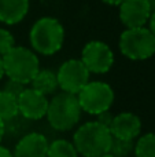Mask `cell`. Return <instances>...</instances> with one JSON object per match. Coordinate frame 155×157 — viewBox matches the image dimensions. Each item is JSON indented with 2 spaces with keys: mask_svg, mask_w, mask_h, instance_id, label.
Here are the masks:
<instances>
[{
  "mask_svg": "<svg viewBox=\"0 0 155 157\" xmlns=\"http://www.w3.org/2000/svg\"><path fill=\"white\" fill-rule=\"evenodd\" d=\"M113 135L110 128L99 121H88L74 132L73 145L84 157H100L110 152Z\"/></svg>",
  "mask_w": 155,
  "mask_h": 157,
  "instance_id": "obj_1",
  "label": "cell"
},
{
  "mask_svg": "<svg viewBox=\"0 0 155 157\" xmlns=\"http://www.w3.org/2000/svg\"><path fill=\"white\" fill-rule=\"evenodd\" d=\"M29 40L30 46L38 54L47 57L56 54L65 41L63 25L54 17H43L33 24Z\"/></svg>",
  "mask_w": 155,
  "mask_h": 157,
  "instance_id": "obj_2",
  "label": "cell"
},
{
  "mask_svg": "<svg viewBox=\"0 0 155 157\" xmlns=\"http://www.w3.org/2000/svg\"><path fill=\"white\" fill-rule=\"evenodd\" d=\"M2 58L5 76L23 86L32 83L37 72L40 71V61L37 55L26 47L14 46Z\"/></svg>",
  "mask_w": 155,
  "mask_h": 157,
  "instance_id": "obj_3",
  "label": "cell"
},
{
  "mask_svg": "<svg viewBox=\"0 0 155 157\" xmlns=\"http://www.w3.org/2000/svg\"><path fill=\"white\" fill-rule=\"evenodd\" d=\"M81 106L74 94L59 92L48 103L47 120L56 131H69L81 119Z\"/></svg>",
  "mask_w": 155,
  "mask_h": 157,
  "instance_id": "obj_4",
  "label": "cell"
},
{
  "mask_svg": "<svg viewBox=\"0 0 155 157\" xmlns=\"http://www.w3.org/2000/svg\"><path fill=\"white\" fill-rule=\"evenodd\" d=\"M118 46L126 58L143 61L155 54V36L146 26L131 28L121 33Z\"/></svg>",
  "mask_w": 155,
  "mask_h": 157,
  "instance_id": "obj_5",
  "label": "cell"
},
{
  "mask_svg": "<svg viewBox=\"0 0 155 157\" xmlns=\"http://www.w3.org/2000/svg\"><path fill=\"white\" fill-rule=\"evenodd\" d=\"M82 112L98 114L107 112L114 102V91L104 81H89L77 94Z\"/></svg>",
  "mask_w": 155,
  "mask_h": 157,
  "instance_id": "obj_6",
  "label": "cell"
},
{
  "mask_svg": "<svg viewBox=\"0 0 155 157\" xmlns=\"http://www.w3.org/2000/svg\"><path fill=\"white\" fill-rule=\"evenodd\" d=\"M89 75L81 59H69L63 62L56 72L58 87L63 92L77 95L89 83Z\"/></svg>",
  "mask_w": 155,
  "mask_h": 157,
  "instance_id": "obj_7",
  "label": "cell"
},
{
  "mask_svg": "<svg viewBox=\"0 0 155 157\" xmlns=\"http://www.w3.org/2000/svg\"><path fill=\"white\" fill-rule=\"evenodd\" d=\"M81 62L89 73H107L114 63V52L106 43L100 40H92L82 48Z\"/></svg>",
  "mask_w": 155,
  "mask_h": 157,
  "instance_id": "obj_8",
  "label": "cell"
},
{
  "mask_svg": "<svg viewBox=\"0 0 155 157\" xmlns=\"http://www.w3.org/2000/svg\"><path fill=\"white\" fill-rule=\"evenodd\" d=\"M49 101L34 88H25L18 97L19 113L29 120H40L47 116Z\"/></svg>",
  "mask_w": 155,
  "mask_h": 157,
  "instance_id": "obj_9",
  "label": "cell"
},
{
  "mask_svg": "<svg viewBox=\"0 0 155 157\" xmlns=\"http://www.w3.org/2000/svg\"><path fill=\"white\" fill-rule=\"evenodd\" d=\"M118 7L120 19L126 29L146 26L151 15V7L147 0H124Z\"/></svg>",
  "mask_w": 155,
  "mask_h": 157,
  "instance_id": "obj_10",
  "label": "cell"
},
{
  "mask_svg": "<svg viewBox=\"0 0 155 157\" xmlns=\"http://www.w3.org/2000/svg\"><path fill=\"white\" fill-rule=\"evenodd\" d=\"M109 128L113 138L121 141H133L142 131V121L136 114L131 112H122L114 116Z\"/></svg>",
  "mask_w": 155,
  "mask_h": 157,
  "instance_id": "obj_11",
  "label": "cell"
},
{
  "mask_svg": "<svg viewBox=\"0 0 155 157\" xmlns=\"http://www.w3.org/2000/svg\"><path fill=\"white\" fill-rule=\"evenodd\" d=\"M48 141L43 134L30 132L22 136L15 145L14 157H47L48 153Z\"/></svg>",
  "mask_w": 155,
  "mask_h": 157,
  "instance_id": "obj_12",
  "label": "cell"
},
{
  "mask_svg": "<svg viewBox=\"0 0 155 157\" xmlns=\"http://www.w3.org/2000/svg\"><path fill=\"white\" fill-rule=\"evenodd\" d=\"M29 0H0V22L16 25L26 17Z\"/></svg>",
  "mask_w": 155,
  "mask_h": 157,
  "instance_id": "obj_13",
  "label": "cell"
},
{
  "mask_svg": "<svg viewBox=\"0 0 155 157\" xmlns=\"http://www.w3.org/2000/svg\"><path fill=\"white\" fill-rule=\"evenodd\" d=\"M30 84H32V88L44 94L45 97L49 94H54L56 91V88H59L58 87L56 73H54L52 71H48V69L38 71Z\"/></svg>",
  "mask_w": 155,
  "mask_h": 157,
  "instance_id": "obj_14",
  "label": "cell"
},
{
  "mask_svg": "<svg viewBox=\"0 0 155 157\" xmlns=\"http://www.w3.org/2000/svg\"><path fill=\"white\" fill-rule=\"evenodd\" d=\"M19 113L18 98L7 91H0V119L3 121L11 120Z\"/></svg>",
  "mask_w": 155,
  "mask_h": 157,
  "instance_id": "obj_15",
  "label": "cell"
},
{
  "mask_svg": "<svg viewBox=\"0 0 155 157\" xmlns=\"http://www.w3.org/2000/svg\"><path fill=\"white\" fill-rule=\"evenodd\" d=\"M47 157H78L76 147L66 139H56L48 146Z\"/></svg>",
  "mask_w": 155,
  "mask_h": 157,
  "instance_id": "obj_16",
  "label": "cell"
},
{
  "mask_svg": "<svg viewBox=\"0 0 155 157\" xmlns=\"http://www.w3.org/2000/svg\"><path fill=\"white\" fill-rule=\"evenodd\" d=\"M133 150L136 157H155V134L148 132L140 136Z\"/></svg>",
  "mask_w": 155,
  "mask_h": 157,
  "instance_id": "obj_17",
  "label": "cell"
},
{
  "mask_svg": "<svg viewBox=\"0 0 155 157\" xmlns=\"http://www.w3.org/2000/svg\"><path fill=\"white\" fill-rule=\"evenodd\" d=\"M133 149H135L133 141H121V139L113 138V144L109 153L114 157H128L133 152Z\"/></svg>",
  "mask_w": 155,
  "mask_h": 157,
  "instance_id": "obj_18",
  "label": "cell"
},
{
  "mask_svg": "<svg viewBox=\"0 0 155 157\" xmlns=\"http://www.w3.org/2000/svg\"><path fill=\"white\" fill-rule=\"evenodd\" d=\"M14 46H15V40L11 32L0 28V57L7 54Z\"/></svg>",
  "mask_w": 155,
  "mask_h": 157,
  "instance_id": "obj_19",
  "label": "cell"
},
{
  "mask_svg": "<svg viewBox=\"0 0 155 157\" xmlns=\"http://www.w3.org/2000/svg\"><path fill=\"white\" fill-rule=\"evenodd\" d=\"M23 84H19V83H16V81H13V80H10L7 84H5V88H4V91H7V92H10V94H13V95H15L16 98L19 97V94H21L22 91H23Z\"/></svg>",
  "mask_w": 155,
  "mask_h": 157,
  "instance_id": "obj_20",
  "label": "cell"
},
{
  "mask_svg": "<svg viewBox=\"0 0 155 157\" xmlns=\"http://www.w3.org/2000/svg\"><path fill=\"white\" fill-rule=\"evenodd\" d=\"M113 119H114V116H111V113L107 110V112H103V113L98 114V120H96V121H99L100 124L106 125V127H110V124H111Z\"/></svg>",
  "mask_w": 155,
  "mask_h": 157,
  "instance_id": "obj_21",
  "label": "cell"
},
{
  "mask_svg": "<svg viewBox=\"0 0 155 157\" xmlns=\"http://www.w3.org/2000/svg\"><path fill=\"white\" fill-rule=\"evenodd\" d=\"M147 24H148V29H150V32L155 36V10L151 11V15H150V18H148Z\"/></svg>",
  "mask_w": 155,
  "mask_h": 157,
  "instance_id": "obj_22",
  "label": "cell"
},
{
  "mask_svg": "<svg viewBox=\"0 0 155 157\" xmlns=\"http://www.w3.org/2000/svg\"><path fill=\"white\" fill-rule=\"evenodd\" d=\"M0 157H14V156L7 147H4V146L0 145Z\"/></svg>",
  "mask_w": 155,
  "mask_h": 157,
  "instance_id": "obj_23",
  "label": "cell"
},
{
  "mask_svg": "<svg viewBox=\"0 0 155 157\" xmlns=\"http://www.w3.org/2000/svg\"><path fill=\"white\" fill-rule=\"evenodd\" d=\"M102 2L106 3V4H110V6H120L124 0H102Z\"/></svg>",
  "mask_w": 155,
  "mask_h": 157,
  "instance_id": "obj_24",
  "label": "cell"
},
{
  "mask_svg": "<svg viewBox=\"0 0 155 157\" xmlns=\"http://www.w3.org/2000/svg\"><path fill=\"white\" fill-rule=\"evenodd\" d=\"M4 131H5L4 121H3V120L0 119V141H2V138H3V136H4Z\"/></svg>",
  "mask_w": 155,
  "mask_h": 157,
  "instance_id": "obj_25",
  "label": "cell"
},
{
  "mask_svg": "<svg viewBox=\"0 0 155 157\" xmlns=\"http://www.w3.org/2000/svg\"><path fill=\"white\" fill-rule=\"evenodd\" d=\"M4 76H5V73H4V63H3V58L0 57V80H2Z\"/></svg>",
  "mask_w": 155,
  "mask_h": 157,
  "instance_id": "obj_26",
  "label": "cell"
},
{
  "mask_svg": "<svg viewBox=\"0 0 155 157\" xmlns=\"http://www.w3.org/2000/svg\"><path fill=\"white\" fill-rule=\"evenodd\" d=\"M148 2V4H150V7H151V11H154L155 10V0H147Z\"/></svg>",
  "mask_w": 155,
  "mask_h": 157,
  "instance_id": "obj_27",
  "label": "cell"
},
{
  "mask_svg": "<svg viewBox=\"0 0 155 157\" xmlns=\"http://www.w3.org/2000/svg\"><path fill=\"white\" fill-rule=\"evenodd\" d=\"M100 157H114V156H111L110 153H107V155H103V156H100Z\"/></svg>",
  "mask_w": 155,
  "mask_h": 157,
  "instance_id": "obj_28",
  "label": "cell"
}]
</instances>
